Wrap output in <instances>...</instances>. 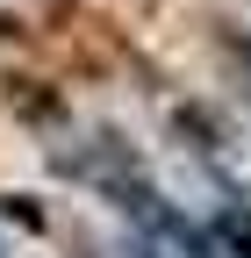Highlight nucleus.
I'll return each instance as SVG.
<instances>
[{
    "label": "nucleus",
    "mask_w": 251,
    "mask_h": 258,
    "mask_svg": "<svg viewBox=\"0 0 251 258\" xmlns=\"http://www.w3.org/2000/svg\"><path fill=\"white\" fill-rule=\"evenodd\" d=\"M172 137L194 151V158H223L230 151V129H223V115H215L208 101H179L172 108Z\"/></svg>",
    "instance_id": "f257e3e1"
},
{
    "label": "nucleus",
    "mask_w": 251,
    "mask_h": 258,
    "mask_svg": "<svg viewBox=\"0 0 251 258\" xmlns=\"http://www.w3.org/2000/svg\"><path fill=\"white\" fill-rule=\"evenodd\" d=\"M215 50H223V64H230V72L244 79V93H251V36H244L237 22H215Z\"/></svg>",
    "instance_id": "f03ea898"
}]
</instances>
